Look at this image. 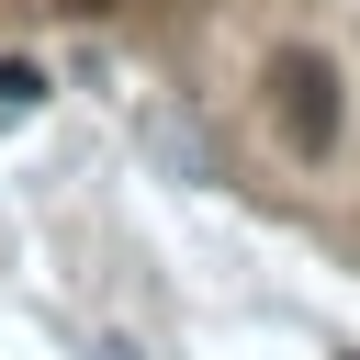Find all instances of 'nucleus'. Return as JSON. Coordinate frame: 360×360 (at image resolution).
Here are the masks:
<instances>
[{"label":"nucleus","mask_w":360,"mask_h":360,"mask_svg":"<svg viewBox=\"0 0 360 360\" xmlns=\"http://www.w3.org/2000/svg\"><path fill=\"white\" fill-rule=\"evenodd\" d=\"M270 112H281L292 158H338V135H349V79H338V56L281 45V56H270Z\"/></svg>","instance_id":"f257e3e1"},{"label":"nucleus","mask_w":360,"mask_h":360,"mask_svg":"<svg viewBox=\"0 0 360 360\" xmlns=\"http://www.w3.org/2000/svg\"><path fill=\"white\" fill-rule=\"evenodd\" d=\"M45 101V68H22V56H0V112H34Z\"/></svg>","instance_id":"f03ea898"},{"label":"nucleus","mask_w":360,"mask_h":360,"mask_svg":"<svg viewBox=\"0 0 360 360\" xmlns=\"http://www.w3.org/2000/svg\"><path fill=\"white\" fill-rule=\"evenodd\" d=\"M101 360H146V349H135V338H101Z\"/></svg>","instance_id":"7ed1b4c3"}]
</instances>
